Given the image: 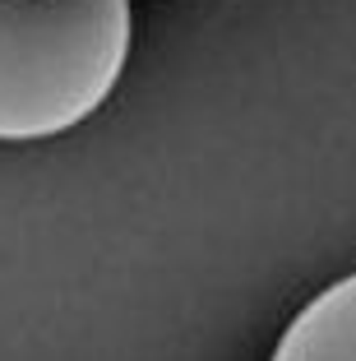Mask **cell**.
Wrapping results in <instances>:
<instances>
[{
	"label": "cell",
	"instance_id": "cell-1",
	"mask_svg": "<svg viewBox=\"0 0 356 361\" xmlns=\"http://www.w3.org/2000/svg\"><path fill=\"white\" fill-rule=\"evenodd\" d=\"M130 0H0V139L28 144L88 121L125 70Z\"/></svg>",
	"mask_w": 356,
	"mask_h": 361
},
{
	"label": "cell",
	"instance_id": "cell-2",
	"mask_svg": "<svg viewBox=\"0 0 356 361\" xmlns=\"http://www.w3.org/2000/svg\"><path fill=\"white\" fill-rule=\"evenodd\" d=\"M269 361H356V274L324 287L283 329Z\"/></svg>",
	"mask_w": 356,
	"mask_h": 361
}]
</instances>
